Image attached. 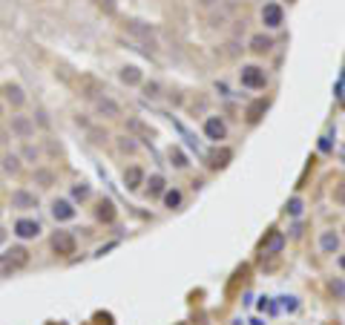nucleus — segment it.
<instances>
[{
	"instance_id": "1",
	"label": "nucleus",
	"mask_w": 345,
	"mask_h": 325,
	"mask_svg": "<svg viewBox=\"0 0 345 325\" xmlns=\"http://www.w3.org/2000/svg\"><path fill=\"white\" fill-rule=\"evenodd\" d=\"M26 262H29V250H26V247H20V245H15V247H9V250L0 254V268H3L6 273L23 268Z\"/></svg>"
},
{
	"instance_id": "2",
	"label": "nucleus",
	"mask_w": 345,
	"mask_h": 325,
	"mask_svg": "<svg viewBox=\"0 0 345 325\" xmlns=\"http://www.w3.org/2000/svg\"><path fill=\"white\" fill-rule=\"evenodd\" d=\"M239 78H242V87H248V89H265V84H267L265 69H262V66H256V63L242 66Z\"/></svg>"
},
{
	"instance_id": "3",
	"label": "nucleus",
	"mask_w": 345,
	"mask_h": 325,
	"mask_svg": "<svg viewBox=\"0 0 345 325\" xmlns=\"http://www.w3.org/2000/svg\"><path fill=\"white\" fill-rule=\"evenodd\" d=\"M52 247H55V254L72 256L75 254V236H72L69 230H58V233L52 236Z\"/></svg>"
},
{
	"instance_id": "4",
	"label": "nucleus",
	"mask_w": 345,
	"mask_h": 325,
	"mask_svg": "<svg viewBox=\"0 0 345 325\" xmlns=\"http://www.w3.org/2000/svg\"><path fill=\"white\" fill-rule=\"evenodd\" d=\"M282 20H285V12H282L279 3H265V6H262V23H265L267 29L282 26Z\"/></svg>"
},
{
	"instance_id": "5",
	"label": "nucleus",
	"mask_w": 345,
	"mask_h": 325,
	"mask_svg": "<svg viewBox=\"0 0 345 325\" xmlns=\"http://www.w3.org/2000/svg\"><path fill=\"white\" fill-rule=\"evenodd\" d=\"M41 222H35V219H18L15 222V236H20V239H35V236H41Z\"/></svg>"
},
{
	"instance_id": "6",
	"label": "nucleus",
	"mask_w": 345,
	"mask_h": 325,
	"mask_svg": "<svg viewBox=\"0 0 345 325\" xmlns=\"http://www.w3.org/2000/svg\"><path fill=\"white\" fill-rule=\"evenodd\" d=\"M204 135H207L210 141H224V138H227V127H224V121H221V118H216V115H213V118H207V121H204Z\"/></svg>"
},
{
	"instance_id": "7",
	"label": "nucleus",
	"mask_w": 345,
	"mask_h": 325,
	"mask_svg": "<svg viewBox=\"0 0 345 325\" xmlns=\"http://www.w3.org/2000/svg\"><path fill=\"white\" fill-rule=\"evenodd\" d=\"M12 207H18V210H35L37 196L29 193V190H15V193H12Z\"/></svg>"
},
{
	"instance_id": "8",
	"label": "nucleus",
	"mask_w": 345,
	"mask_h": 325,
	"mask_svg": "<svg viewBox=\"0 0 345 325\" xmlns=\"http://www.w3.org/2000/svg\"><path fill=\"white\" fill-rule=\"evenodd\" d=\"M52 219L55 222L75 219V207H72V202H66V199H55L52 202Z\"/></svg>"
},
{
	"instance_id": "9",
	"label": "nucleus",
	"mask_w": 345,
	"mask_h": 325,
	"mask_svg": "<svg viewBox=\"0 0 345 325\" xmlns=\"http://www.w3.org/2000/svg\"><path fill=\"white\" fill-rule=\"evenodd\" d=\"M12 132H15L18 138H29V135L35 132V124L29 121L26 115H12Z\"/></svg>"
},
{
	"instance_id": "10",
	"label": "nucleus",
	"mask_w": 345,
	"mask_h": 325,
	"mask_svg": "<svg viewBox=\"0 0 345 325\" xmlns=\"http://www.w3.org/2000/svg\"><path fill=\"white\" fill-rule=\"evenodd\" d=\"M95 110L101 115H106V118H118V115H121V106L115 104L112 98H106V95L95 98Z\"/></svg>"
},
{
	"instance_id": "11",
	"label": "nucleus",
	"mask_w": 345,
	"mask_h": 325,
	"mask_svg": "<svg viewBox=\"0 0 345 325\" xmlns=\"http://www.w3.org/2000/svg\"><path fill=\"white\" fill-rule=\"evenodd\" d=\"M3 98H6L15 110L23 106V101H26V95H23V89H20L18 84H6V87H3Z\"/></svg>"
},
{
	"instance_id": "12",
	"label": "nucleus",
	"mask_w": 345,
	"mask_h": 325,
	"mask_svg": "<svg viewBox=\"0 0 345 325\" xmlns=\"http://www.w3.org/2000/svg\"><path fill=\"white\" fill-rule=\"evenodd\" d=\"M124 185L127 190H138L144 185V170L141 167H127L124 170Z\"/></svg>"
},
{
	"instance_id": "13",
	"label": "nucleus",
	"mask_w": 345,
	"mask_h": 325,
	"mask_svg": "<svg viewBox=\"0 0 345 325\" xmlns=\"http://www.w3.org/2000/svg\"><path fill=\"white\" fill-rule=\"evenodd\" d=\"M319 247H322V254H334L336 247H339V236H336L334 230H325L319 236Z\"/></svg>"
},
{
	"instance_id": "14",
	"label": "nucleus",
	"mask_w": 345,
	"mask_h": 325,
	"mask_svg": "<svg viewBox=\"0 0 345 325\" xmlns=\"http://www.w3.org/2000/svg\"><path fill=\"white\" fill-rule=\"evenodd\" d=\"M271 46H274V41H271L267 35H253L250 38V49H253V52H267Z\"/></svg>"
},
{
	"instance_id": "15",
	"label": "nucleus",
	"mask_w": 345,
	"mask_h": 325,
	"mask_svg": "<svg viewBox=\"0 0 345 325\" xmlns=\"http://www.w3.org/2000/svg\"><path fill=\"white\" fill-rule=\"evenodd\" d=\"M121 81L124 84H141V69L138 66H124L121 69Z\"/></svg>"
},
{
	"instance_id": "16",
	"label": "nucleus",
	"mask_w": 345,
	"mask_h": 325,
	"mask_svg": "<svg viewBox=\"0 0 345 325\" xmlns=\"http://www.w3.org/2000/svg\"><path fill=\"white\" fill-rule=\"evenodd\" d=\"M147 190H150V196H161L164 193V176H150V182H147Z\"/></svg>"
},
{
	"instance_id": "17",
	"label": "nucleus",
	"mask_w": 345,
	"mask_h": 325,
	"mask_svg": "<svg viewBox=\"0 0 345 325\" xmlns=\"http://www.w3.org/2000/svg\"><path fill=\"white\" fill-rule=\"evenodd\" d=\"M3 170H6V173H18L20 170V156L6 153V156H3Z\"/></svg>"
},
{
	"instance_id": "18",
	"label": "nucleus",
	"mask_w": 345,
	"mask_h": 325,
	"mask_svg": "<svg viewBox=\"0 0 345 325\" xmlns=\"http://www.w3.org/2000/svg\"><path fill=\"white\" fill-rule=\"evenodd\" d=\"M282 233H274V236L267 239V245H265V254H276V250H282Z\"/></svg>"
},
{
	"instance_id": "19",
	"label": "nucleus",
	"mask_w": 345,
	"mask_h": 325,
	"mask_svg": "<svg viewBox=\"0 0 345 325\" xmlns=\"http://www.w3.org/2000/svg\"><path fill=\"white\" fill-rule=\"evenodd\" d=\"M35 182L41 187H49L55 182V176H52V170H35Z\"/></svg>"
},
{
	"instance_id": "20",
	"label": "nucleus",
	"mask_w": 345,
	"mask_h": 325,
	"mask_svg": "<svg viewBox=\"0 0 345 325\" xmlns=\"http://www.w3.org/2000/svg\"><path fill=\"white\" fill-rule=\"evenodd\" d=\"M98 219L101 222H112L115 219V210H112V204L109 202H101V207H98Z\"/></svg>"
},
{
	"instance_id": "21",
	"label": "nucleus",
	"mask_w": 345,
	"mask_h": 325,
	"mask_svg": "<svg viewBox=\"0 0 345 325\" xmlns=\"http://www.w3.org/2000/svg\"><path fill=\"white\" fill-rule=\"evenodd\" d=\"M164 204H167L170 210L178 207V204H181V193H178V190H167V193H164Z\"/></svg>"
},
{
	"instance_id": "22",
	"label": "nucleus",
	"mask_w": 345,
	"mask_h": 325,
	"mask_svg": "<svg viewBox=\"0 0 345 325\" xmlns=\"http://www.w3.org/2000/svg\"><path fill=\"white\" fill-rule=\"evenodd\" d=\"M170 164H176V167H187V158L181 150H170Z\"/></svg>"
},
{
	"instance_id": "23",
	"label": "nucleus",
	"mask_w": 345,
	"mask_h": 325,
	"mask_svg": "<svg viewBox=\"0 0 345 325\" xmlns=\"http://www.w3.org/2000/svg\"><path fill=\"white\" fill-rule=\"evenodd\" d=\"M118 150H121V153H135L138 147H135L133 138H127V135H124V138H118Z\"/></svg>"
},
{
	"instance_id": "24",
	"label": "nucleus",
	"mask_w": 345,
	"mask_h": 325,
	"mask_svg": "<svg viewBox=\"0 0 345 325\" xmlns=\"http://www.w3.org/2000/svg\"><path fill=\"white\" fill-rule=\"evenodd\" d=\"M72 196H75V199H81V202H84V199H87V196H89V187L84 185V182H81V185H75V187H72Z\"/></svg>"
},
{
	"instance_id": "25",
	"label": "nucleus",
	"mask_w": 345,
	"mask_h": 325,
	"mask_svg": "<svg viewBox=\"0 0 345 325\" xmlns=\"http://www.w3.org/2000/svg\"><path fill=\"white\" fill-rule=\"evenodd\" d=\"M288 213H291V216H299V213H302V202H299V199H291V202H288Z\"/></svg>"
},
{
	"instance_id": "26",
	"label": "nucleus",
	"mask_w": 345,
	"mask_h": 325,
	"mask_svg": "<svg viewBox=\"0 0 345 325\" xmlns=\"http://www.w3.org/2000/svg\"><path fill=\"white\" fill-rule=\"evenodd\" d=\"M262 110H265V101H259V104H253V106H250V113H248V118H250V121H256Z\"/></svg>"
},
{
	"instance_id": "27",
	"label": "nucleus",
	"mask_w": 345,
	"mask_h": 325,
	"mask_svg": "<svg viewBox=\"0 0 345 325\" xmlns=\"http://www.w3.org/2000/svg\"><path fill=\"white\" fill-rule=\"evenodd\" d=\"M331 291L336 297H345V282H331Z\"/></svg>"
},
{
	"instance_id": "28",
	"label": "nucleus",
	"mask_w": 345,
	"mask_h": 325,
	"mask_svg": "<svg viewBox=\"0 0 345 325\" xmlns=\"http://www.w3.org/2000/svg\"><path fill=\"white\" fill-rule=\"evenodd\" d=\"M144 92H147L150 98H156L159 95V84H144Z\"/></svg>"
},
{
	"instance_id": "29",
	"label": "nucleus",
	"mask_w": 345,
	"mask_h": 325,
	"mask_svg": "<svg viewBox=\"0 0 345 325\" xmlns=\"http://www.w3.org/2000/svg\"><path fill=\"white\" fill-rule=\"evenodd\" d=\"M23 156H26V158H37V150H32V147H26V150H23Z\"/></svg>"
},
{
	"instance_id": "30",
	"label": "nucleus",
	"mask_w": 345,
	"mask_h": 325,
	"mask_svg": "<svg viewBox=\"0 0 345 325\" xmlns=\"http://www.w3.org/2000/svg\"><path fill=\"white\" fill-rule=\"evenodd\" d=\"M339 202H345V185L339 187Z\"/></svg>"
},
{
	"instance_id": "31",
	"label": "nucleus",
	"mask_w": 345,
	"mask_h": 325,
	"mask_svg": "<svg viewBox=\"0 0 345 325\" xmlns=\"http://www.w3.org/2000/svg\"><path fill=\"white\" fill-rule=\"evenodd\" d=\"M3 242H6V230L0 228V245H3Z\"/></svg>"
},
{
	"instance_id": "32",
	"label": "nucleus",
	"mask_w": 345,
	"mask_h": 325,
	"mask_svg": "<svg viewBox=\"0 0 345 325\" xmlns=\"http://www.w3.org/2000/svg\"><path fill=\"white\" fill-rule=\"evenodd\" d=\"M339 268H342V271H345V256H339Z\"/></svg>"
},
{
	"instance_id": "33",
	"label": "nucleus",
	"mask_w": 345,
	"mask_h": 325,
	"mask_svg": "<svg viewBox=\"0 0 345 325\" xmlns=\"http://www.w3.org/2000/svg\"><path fill=\"white\" fill-rule=\"evenodd\" d=\"M0 144H6V132H0Z\"/></svg>"
},
{
	"instance_id": "34",
	"label": "nucleus",
	"mask_w": 345,
	"mask_h": 325,
	"mask_svg": "<svg viewBox=\"0 0 345 325\" xmlns=\"http://www.w3.org/2000/svg\"><path fill=\"white\" fill-rule=\"evenodd\" d=\"M0 115H3V101H0Z\"/></svg>"
}]
</instances>
